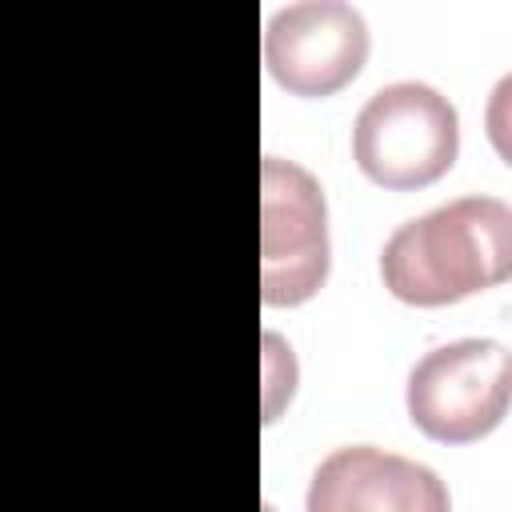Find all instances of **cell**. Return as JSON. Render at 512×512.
I'll use <instances>...</instances> for the list:
<instances>
[{"label": "cell", "mask_w": 512, "mask_h": 512, "mask_svg": "<svg viewBox=\"0 0 512 512\" xmlns=\"http://www.w3.org/2000/svg\"><path fill=\"white\" fill-rule=\"evenodd\" d=\"M512 272V208L460 196L400 224L380 252L384 288L412 308H444L504 284Z\"/></svg>", "instance_id": "1"}, {"label": "cell", "mask_w": 512, "mask_h": 512, "mask_svg": "<svg viewBox=\"0 0 512 512\" xmlns=\"http://www.w3.org/2000/svg\"><path fill=\"white\" fill-rule=\"evenodd\" d=\"M460 152V116L432 84L400 80L368 96L352 124L356 168L388 188L416 192L436 184Z\"/></svg>", "instance_id": "2"}, {"label": "cell", "mask_w": 512, "mask_h": 512, "mask_svg": "<svg viewBox=\"0 0 512 512\" xmlns=\"http://www.w3.org/2000/svg\"><path fill=\"white\" fill-rule=\"evenodd\" d=\"M332 264L328 204L316 176L284 156L260 164V296L268 308L312 300Z\"/></svg>", "instance_id": "3"}, {"label": "cell", "mask_w": 512, "mask_h": 512, "mask_svg": "<svg viewBox=\"0 0 512 512\" xmlns=\"http://www.w3.org/2000/svg\"><path fill=\"white\" fill-rule=\"evenodd\" d=\"M512 356L500 340H452L408 372V420L436 444L484 440L508 412Z\"/></svg>", "instance_id": "4"}, {"label": "cell", "mask_w": 512, "mask_h": 512, "mask_svg": "<svg viewBox=\"0 0 512 512\" xmlns=\"http://www.w3.org/2000/svg\"><path fill=\"white\" fill-rule=\"evenodd\" d=\"M368 60V24L352 4L300 0L264 24V68L300 100H324L348 88Z\"/></svg>", "instance_id": "5"}, {"label": "cell", "mask_w": 512, "mask_h": 512, "mask_svg": "<svg viewBox=\"0 0 512 512\" xmlns=\"http://www.w3.org/2000/svg\"><path fill=\"white\" fill-rule=\"evenodd\" d=\"M308 512H452L444 480L408 456L376 444H348L312 472Z\"/></svg>", "instance_id": "6"}]
</instances>
